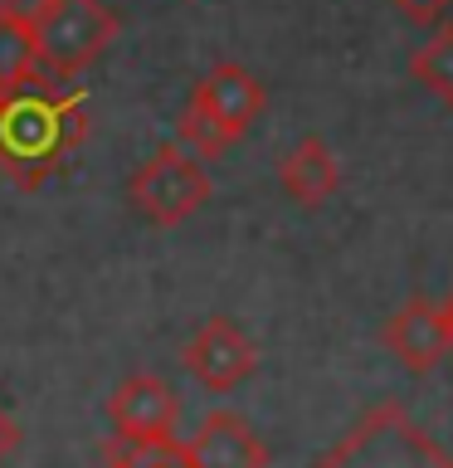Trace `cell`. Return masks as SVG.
<instances>
[{
  "instance_id": "1",
  "label": "cell",
  "mask_w": 453,
  "mask_h": 468,
  "mask_svg": "<svg viewBox=\"0 0 453 468\" xmlns=\"http://www.w3.org/2000/svg\"><path fill=\"white\" fill-rule=\"evenodd\" d=\"M88 137V93L58 83L44 69L10 83L0 102V176L20 190H39L68 166Z\"/></svg>"
},
{
  "instance_id": "2",
  "label": "cell",
  "mask_w": 453,
  "mask_h": 468,
  "mask_svg": "<svg viewBox=\"0 0 453 468\" xmlns=\"http://www.w3.org/2000/svg\"><path fill=\"white\" fill-rule=\"evenodd\" d=\"M312 468H453V453L419 430L400 400H380L332 449H321Z\"/></svg>"
},
{
  "instance_id": "3",
  "label": "cell",
  "mask_w": 453,
  "mask_h": 468,
  "mask_svg": "<svg viewBox=\"0 0 453 468\" xmlns=\"http://www.w3.org/2000/svg\"><path fill=\"white\" fill-rule=\"evenodd\" d=\"M210 196H215L210 171H205L200 156L181 142H161L127 181L132 210L156 229H171V225H181V219H190Z\"/></svg>"
},
{
  "instance_id": "4",
  "label": "cell",
  "mask_w": 453,
  "mask_h": 468,
  "mask_svg": "<svg viewBox=\"0 0 453 468\" xmlns=\"http://www.w3.org/2000/svg\"><path fill=\"white\" fill-rule=\"evenodd\" d=\"M117 15L102 0H49L39 20V69L58 83H79L117 44Z\"/></svg>"
},
{
  "instance_id": "5",
  "label": "cell",
  "mask_w": 453,
  "mask_h": 468,
  "mask_svg": "<svg viewBox=\"0 0 453 468\" xmlns=\"http://www.w3.org/2000/svg\"><path fill=\"white\" fill-rule=\"evenodd\" d=\"M181 361H185V371L195 376L205 390L229 395V390H239L244 380L258 371V346L234 317L215 313V317H205L200 327L190 332Z\"/></svg>"
},
{
  "instance_id": "6",
  "label": "cell",
  "mask_w": 453,
  "mask_h": 468,
  "mask_svg": "<svg viewBox=\"0 0 453 468\" xmlns=\"http://www.w3.org/2000/svg\"><path fill=\"white\" fill-rule=\"evenodd\" d=\"M190 108L219 132V142L234 146L239 137H248V127L258 122V112L269 108L258 73L244 64H215L205 79L190 88Z\"/></svg>"
},
{
  "instance_id": "7",
  "label": "cell",
  "mask_w": 453,
  "mask_h": 468,
  "mask_svg": "<svg viewBox=\"0 0 453 468\" xmlns=\"http://www.w3.org/2000/svg\"><path fill=\"white\" fill-rule=\"evenodd\" d=\"M108 420L117 439H142V444H175V424H181V395L161 376H127L108 395Z\"/></svg>"
},
{
  "instance_id": "8",
  "label": "cell",
  "mask_w": 453,
  "mask_h": 468,
  "mask_svg": "<svg viewBox=\"0 0 453 468\" xmlns=\"http://www.w3.org/2000/svg\"><path fill=\"white\" fill-rule=\"evenodd\" d=\"M181 468H269V444L254 434V424L234 410H215L200 420V430L175 444Z\"/></svg>"
},
{
  "instance_id": "9",
  "label": "cell",
  "mask_w": 453,
  "mask_h": 468,
  "mask_svg": "<svg viewBox=\"0 0 453 468\" xmlns=\"http://www.w3.org/2000/svg\"><path fill=\"white\" fill-rule=\"evenodd\" d=\"M380 342H385V351L405 366L409 376H429L434 366L453 351V342H448V322H444V303L409 298L400 313L385 322Z\"/></svg>"
},
{
  "instance_id": "10",
  "label": "cell",
  "mask_w": 453,
  "mask_h": 468,
  "mask_svg": "<svg viewBox=\"0 0 453 468\" xmlns=\"http://www.w3.org/2000/svg\"><path fill=\"white\" fill-rule=\"evenodd\" d=\"M278 186H283L288 200L317 210V205L332 200L336 186H342V161H336V152L321 137H302L298 146L283 152V161H278Z\"/></svg>"
},
{
  "instance_id": "11",
  "label": "cell",
  "mask_w": 453,
  "mask_h": 468,
  "mask_svg": "<svg viewBox=\"0 0 453 468\" xmlns=\"http://www.w3.org/2000/svg\"><path fill=\"white\" fill-rule=\"evenodd\" d=\"M409 73H415V83L429 88L444 108H453V25H434V35L409 54Z\"/></svg>"
},
{
  "instance_id": "12",
  "label": "cell",
  "mask_w": 453,
  "mask_h": 468,
  "mask_svg": "<svg viewBox=\"0 0 453 468\" xmlns=\"http://www.w3.org/2000/svg\"><path fill=\"white\" fill-rule=\"evenodd\" d=\"M39 69V29L0 10V83H20Z\"/></svg>"
},
{
  "instance_id": "13",
  "label": "cell",
  "mask_w": 453,
  "mask_h": 468,
  "mask_svg": "<svg viewBox=\"0 0 453 468\" xmlns=\"http://www.w3.org/2000/svg\"><path fill=\"white\" fill-rule=\"evenodd\" d=\"M181 444V439H175ZM175 444H142V439H108V449H102V459L108 468H181L175 463Z\"/></svg>"
},
{
  "instance_id": "14",
  "label": "cell",
  "mask_w": 453,
  "mask_h": 468,
  "mask_svg": "<svg viewBox=\"0 0 453 468\" xmlns=\"http://www.w3.org/2000/svg\"><path fill=\"white\" fill-rule=\"evenodd\" d=\"M395 15L409 25H419V29H434V25H444V15L453 10V0H390Z\"/></svg>"
},
{
  "instance_id": "15",
  "label": "cell",
  "mask_w": 453,
  "mask_h": 468,
  "mask_svg": "<svg viewBox=\"0 0 453 468\" xmlns=\"http://www.w3.org/2000/svg\"><path fill=\"white\" fill-rule=\"evenodd\" d=\"M20 439H25V430H20V420H15V415H5V410H0V463H5L10 453L20 449Z\"/></svg>"
},
{
  "instance_id": "16",
  "label": "cell",
  "mask_w": 453,
  "mask_h": 468,
  "mask_svg": "<svg viewBox=\"0 0 453 468\" xmlns=\"http://www.w3.org/2000/svg\"><path fill=\"white\" fill-rule=\"evenodd\" d=\"M0 10H10V15H20V20H29L39 29V20L49 15V0H0Z\"/></svg>"
},
{
  "instance_id": "17",
  "label": "cell",
  "mask_w": 453,
  "mask_h": 468,
  "mask_svg": "<svg viewBox=\"0 0 453 468\" xmlns=\"http://www.w3.org/2000/svg\"><path fill=\"white\" fill-rule=\"evenodd\" d=\"M444 322H448V342H453V298L444 303Z\"/></svg>"
},
{
  "instance_id": "18",
  "label": "cell",
  "mask_w": 453,
  "mask_h": 468,
  "mask_svg": "<svg viewBox=\"0 0 453 468\" xmlns=\"http://www.w3.org/2000/svg\"><path fill=\"white\" fill-rule=\"evenodd\" d=\"M5 93H10V83H0V102H5Z\"/></svg>"
}]
</instances>
